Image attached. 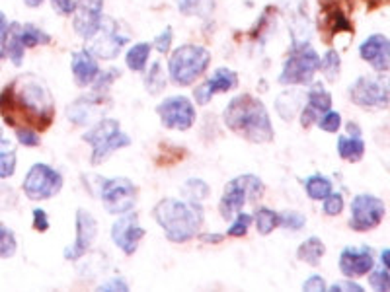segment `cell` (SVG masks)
<instances>
[{
  "label": "cell",
  "mask_w": 390,
  "mask_h": 292,
  "mask_svg": "<svg viewBox=\"0 0 390 292\" xmlns=\"http://www.w3.org/2000/svg\"><path fill=\"white\" fill-rule=\"evenodd\" d=\"M0 115L14 127L47 129L55 117V101L47 84L34 75L18 76L0 94Z\"/></svg>",
  "instance_id": "obj_1"
},
{
  "label": "cell",
  "mask_w": 390,
  "mask_h": 292,
  "mask_svg": "<svg viewBox=\"0 0 390 292\" xmlns=\"http://www.w3.org/2000/svg\"><path fill=\"white\" fill-rule=\"evenodd\" d=\"M225 125L238 137H244L246 141L256 144H265L273 141V127L270 121V113L263 106L262 100H258L250 94L237 96L222 113Z\"/></svg>",
  "instance_id": "obj_2"
},
{
  "label": "cell",
  "mask_w": 390,
  "mask_h": 292,
  "mask_svg": "<svg viewBox=\"0 0 390 292\" xmlns=\"http://www.w3.org/2000/svg\"><path fill=\"white\" fill-rule=\"evenodd\" d=\"M153 217L172 243L189 242L203 224L201 203L187 199L158 201L153 209Z\"/></svg>",
  "instance_id": "obj_3"
},
{
  "label": "cell",
  "mask_w": 390,
  "mask_h": 292,
  "mask_svg": "<svg viewBox=\"0 0 390 292\" xmlns=\"http://www.w3.org/2000/svg\"><path fill=\"white\" fill-rule=\"evenodd\" d=\"M88 189L102 201L110 215H123L133 210L137 203V187L127 177H100V175H84Z\"/></svg>",
  "instance_id": "obj_4"
},
{
  "label": "cell",
  "mask_w": 390,
  "mask_h": 292,
  "mask_svg": "<svg viewBox=\"0 0 390 292\" xmlns=\"http://www.w3.org/2000/svg\"><path fill=\"white\" fill-rule=\"evenodd\" d=\"M211 63V53L203 45H182L172 53L168 72L172 82L178 86H191L195 78L203 75Z\"/></svg>",
  "instance_id": "obj_5"
},
{
  "label": "cell",
  "mask_w": 390,
  "mask_h": 292,
  "mask_svg": "<svg viewBox=\"0 0 390 292\" xmlns=\"http://www.w3.org/2000/svg\"><path fill=\"white\" fill-rule=\"evenodd\" d=\"M82 141L92 146V166H100L113 152L131 144L129 134L121 131L115 119H100L90 131L82 134Z\"/></svg>",
  "instance_id": "obj_6"
},
{
  "label": "cell",
  "mask_w": 390,
  "mask_h": 292,
  "mask_svg": "<svg viewBox=\"0 0 390 292\" xmlns=\"http://www.w3.org/2000/svg\"><path fill=\"white\" fill-rule=\"evenodd\" d=\"M263 195V182L254 174L238 175L234 179H230L225 191H222L219 210L225 220H232L240 210L244 209V205L250 201L260 199Z\"/></svg>",
  "instance_id": "obj_7"
},
{
  "label": "cell",
  "mask_w": 390,
  "mask_h": 292,
  "mask_svg": "<svg viewBox=\"0 0 390 292\" xmlns=\"http://www.w3.org/2000/svg\"><path fill=\"white\" fill-rule=\"evenodd\" d=\"M320 57L318 53L305 43V45H293L291 55L283 65V70L279 75V82L285 86H301L308 84L314 78V72L318 70Z\"/></svg>",
  "instance_id": "obj_8"
},
{
  "label": "cell",
  "mask_w": 390,
  "mask_h": 292,
  "mask_svg": "<svg viewBox=\"0 0 390 292\" xmlns=\"http://www.w3.org/2000/svg\"><path fill=\"white\" fill-rule=\"evenodd\" d=\"M22 189L32 201L51 199L63 189V175L47 164H34L24 177Z\"/></svg>",
  "instance_id": "obj_9"
},
{
  "label": "cell",
  "mask_w": 390,
  "mask_h": 292,
  "mask_svg": "<svg viewBox=\"0 0 390 292\" xmlns=\"http://www.w3.org/2000/svg\"><path fill=\"white\" fill-rule=\"evenodd\" d=\"M349 98L363 109H386L390 101L389 82L379 76H361L349 86Z\"/></svg>",
  "instance_id": "obj_10"
},
{
  "label": "cell",
  "mask_w": 390,
  "mask_h": 292,
  "mask_svg": "<svg viewBox=\"0 0 390 292\" xmlns=\"http://www.w3.org/2000/svg\"><path fill=\"white\" fill-rule=\"evenodd\" d=\"M386 207L379 197L375 195H357L351 201V218H349V226L356 232H369L381 224L384 218Z\"/></svg>",
  "instance_id": "obj_11"
},
{
  "label": "cell",
  "mask_w": 390,
  "mask_h": 292,
  "mask_svg": "<svg viewBox=\"0 0 390 292\" xmlns=\"http://www.w3.org/2000/svg\"><path fill=\"white\" fill-rule=\"evenodd\" d=\"M156 113L161 117V123L166 129L174 131H187L195 123V108L186 96H172L158 103Z\"/></svg>",
  "instance_id": "obj_12"
},
{
  "label": "cell",
  "mask_w": 390,
  "mask_h": 292,
  "mask_svg": "<svg viewBox=\"0 0 390 292\" xmlns=\"http://www.w3.org/2000/svg\"><path fill=\"white\" fill-rule=\"evenodd\" d=\"M144 238V228L139 224L135 212H123L111 226V240L125 255H133L139 250V243Z\"/></svg>",
  "instance_id": "obj_13"
},
{
  "label": "cell",
  "mask_w": 390,
  "mask_h": 292,
  "mask_svg": "<svg viewBox=\"0 0 390 292\" xmlns=\"http://www.w3.org/2000/svg\"><path fill=\"white\" fill-rule=\"evenodd\" d=\"M90 39H92V47L88 51L102 58H115L119 51L123 49V45L127 43V37L118 34V24L110 18H102L98 32Z\"/></svg>",
  "instance_id": "obj_14"
},
{
  "label": "cell",
  "mask_w": 390,
  "mask_h": 292,
  "mask_svg": "<svg viewBox=\"0 0 390 292\" xmlns=\"http://www.w3.org/2000/svg\"><path fill=\"white\" fill-rule=\"evenodd\" d=\"M98 234V222L92 217V212H88L86 209L77 210V238L75 243H70L68 248H65L63 255L67 261H77L84 255L86 251L92 248L94 240Z\"/></svg>",
  "instance_id": "obj_15"
},
{
  "label": "cell",
  "mask_w": 390,
  "mask_h": 292,
  "mask_svg": "<svg viewBox=\"0 0 390 292\" xmlns=\"http://www.w3.org/2000/svg\"><path fill=\"white\" fill-rule=\"evenodd\" d=\"M373 267V250L369 246H348L339 253V271L348 279L367 277Z\"/></svg>",
  "instance_id": "obj_16"
},
{
  "label": "cell",
  "mask_w": 390,
  "mask_h": 292,
  "mask_svg": "<svg viewBox=\"0 0 390 292\" xmlns=\"http://www.w3.org/2000/svg\"><path fill=\"white\" fill-rule=\"evenodd\" d=\"M102 10H103V0H77L75 2V32L84 39H90L102 22Z\"/></svg>",
  "instance_id": "obj_17"
},
{
  "label": "cell",
  "mask_w": 390,
  "mask_h": 292,
  "mask_svg": "<svg viewBox=\"0 0 390 292\" xmlns=\"http://www.w3.org/2000/svg\"><path fill=\"white\" fill-rule=\"evenodd\" d=\"M238 86V75L230 68H219L215 70V75L203 82L201 86H197L194 90V98L199 106L209 103L215 94L219 92H230Z\"/></svg>",
  "instance_id": "obj_18"
},
{
  "label": "cell",
  "mask_w": 390,
  "mask_h": 292,
  "mask_svg": "<svg viewBox=\"0 0 390 292\" xmlns=\"http://www.w3.org/2000/svg\"><path fill=\"white\" fill-rule=\"evenodd\" d=\"M359 55L363 61L371 63L377 72H386L390 67V43L381 34H375L367 37L359 45Z\"/></svg>",
  "instance_id": "obj_19"
},
{
  "label": "cell",
  "mask_w": 390,
  "mask_h": 292,
  "mask_svg": "<svg viewBox=\"0 0 390 292\" xmlns=\"http://www.w3.org/2000/svg\"><path fill=\"white\" fill-rule=\"evenodd\" d=\"M103 100H106V96H100V94L96 92L86 96V98H78L75 103H70L67 108L68 119H70L75 125H88L94 117L100 113Z\"/></svg>",
  "instance_id": "obj_20"
},
{
  "label": "cell",
  "mask_w": 390,
  "mask_h": 292,
  "mask_svg": "<svg viewBox=\"0 0 390 292\" xmlns=\"http://www.w3.org/2000/svg\"><path fill=\"white\" fill-rule=\"evenodd\" d=\"M73 76H75V82L80 88L90 86L96 80V76L100 75V67H98V61L94 58V55L88 49L77 51L73 55Z\"/></svg>",
  "instance_id": "obj_21"
},
{
  "label": "cell",
  "mask_w": 390,
  "mask_h": 292,
  "mask_svg": "<svg viewBox=\"0 0 390 292\" xmlns=\"http://www.w3.org/2000/svg\"><path fill=\"white\" fill-rule=\"evenodd\" d=\"M324 253H326V246L324 242L318 238V236H310L308 240L298 246L297 250V258L306 263V265H310V267H318L320 265V261H322Z\"/></svg>",
  "instance_id": "obj_22"
},
{
  "label": "cell",
  "mask_w": 390,
  "mask_h": 292,
  "mask_svg": "<svg viewBox=\"0 0 390 292\" xmlns=\"http://www.w3.org/2000/svg\"><path fill=\"white\" fill-rule=\"evenodd\" d=\"M301 106H305V94L297 92V90H289V92H283L277 96V101H275V109L281 115V119L285 121H291L295 113H297Z\"/></svg>",
  "instance_id": "obj_23"
},
{
  "label": "cell",
  "mask_w": 390,
  "mask_h": 292,
  "mask_svg": "<svg viewBox=\"0 0 390 292\" xmlns=\"http://www.w3.org/2000/svg\"><path fill=\"white\" fill-rule=\"evenodd\" d=\"M306 109H310L313 113H316V115L320 117L322 113H326V111H330L332 108V96L330 92L324 88L322 84L316 82L313 84V88L306 92Z\"/></svg>",
  "instance_id": "obj_24"
},
{
  "label": "cell",
  "mask_w": 390,
  "mask_h": 292,
  "mask_svg": "<svg viewBox=\"0 0 390 292\" xmlns=\"http://www.w3.org/2000/svg\"><path fill=\"white\" fill-rule=\"evenodd\" d=\"M338 154L346 162L356 164L365 156V142L361 137H353V134H341L338 139Z\"/></svg>",
  "instance_id": "obj_25"
},
{
  "label": "cell",
  "mask_w": 390,
  "mask_h": 292,
  "mask_svg": "<svg viewBox=\"0 0 390 292\" xmlns=\"http://www.w3.org/2000/svg\"><path fill=\"white\" fill-rule=\"evenodd\" d=\"M14 30H16L18 39H20L22 45H24V49H27V47H35V45H39V43H42V45H47V43L51 42V37H49V35L32 24H26V25L14 24Z\"/></svg>",
  "instance_id": "obj_26"
},
{
  "label": "cell",
  "mask_w": 390,
  "mask_h": 292,
  "mask_svg": "<svg viewBox=\"0 0 390 292\" xmlns=\"http://www.w3.org/2000/svg\"><path fill=\"white\" fill-rule=\"evenodd\" d=\"M305 189L306 195L313 201H322L332 193V182L326 175L313 174L310 177H306Z\"/></svg>",
  "instance_id": "obj_27"
},
{
  "label": "cell",
  "mask_w": 390,
  "mask_h": 292,
  "mask_svg": "<svg viewBox=\"0 0 390 292\" xmlns=\"http://www.w3.org/2000/svg\"><path fill=\"white\" fill-rule=\"evenodd\" d=\"M149 55H151V45L149 43H137L127 51L125 63L133 72H143L146 63H149Z\"/></svg>",
  "instance_id": "obj_28"
},
{
  "label": "cell",
  "mask_w": 390,
  "mask_h": 292,
  "mask_svg": "<svg viewBox=\"0 0 390 292\" xmlns=\"http://www.w3.org/2000/svg\"><path fill=\"white\" fill-rule=\"evenodd\" d=\"M256 222V230L258 234H262V236H268V234H272L277 226H279V218H277V212L272 209H265V207H260V209L256 210L254 218H252Z\"/></svg>",
  "instance_id": "obj_29"
},
{
  "label": "cell",
  "mask_w": 390,
  "mask_h": 292,
  "mask_svg": "<svg viewBox=\"0 0 390 292\" xmlns=\"http://www.w3.org/2000/svg\"><path fill=\"white\" fill-rule=\"evenodd\" d=\"M4 47H6V53H8V58L12 61L14 67H20L24 63V45L20 43L16 35V30H14V24L8 25V32H6V39H4Z\"/></svg>",
  "instance_id": "obj_30"
},
{
  "label": "cell",
  "mask_w": 390,
  "mask_h": 292,
  "mask_svg": "<svg viewBox=\"0 0 390 292\" xmlns=\"http://www.w3.org/2000/svg\"><path fill=\"white\" fill-rule=\"evenodd\" d=\"M178 8L182 14L187 16L207 18L215 8L213 0H178Z\"/></svg>",
  "instance_id": "obj_31"
},
{
  "label": "cell",
  "mask_w": 390,
  "mask_h": 292,
  "mask_svg": "<svg viewBox=\"0 0 390 292\" xmlns=\"http://www.w3.org/2000/svg\"><path fill=\"white\" fill-rule=\"evenodd\" d=\"M16 172V151L8 144V141L2 142L0 148V179H8Z\"/></svg>",
  "instance_id": "obj_32"
},
{
  "label": "cell",
  "mask_w": 390,
  "mask_h": 292,
  "mask_svg": "<svg viewBox=\"0 0 390 292\" xmlns=\"http://www.w3.org/2000/svg\"><path fill=\"white\" fill-rule=\"evenodd\" d=\"M318 68L322 70L324 76H326L330 82H336L339 76V70H341V58H339L338 51H328V53L320 58Z\"/></svg>",
  "instance_id": "obj_33"
},
{
  "label": "cell",
  "mask_w": 390,
  "mask_h": 292,
  "mask_svg": "<svg viewBox=\"0 0 390 292\" xmlns=\"http://www.w3.org/2000/svg\"><path fill=\"white\" fill-rule=\"evenodd\" d=\"M144 86H146V92L151 94H158L162 88H166V78H164V72H162V67L158 61L153 63V67H151L149 75L144 78Z\"/></svg>",
  "instance_id": "obj_34"
},
{
  "label": "cell",
  "mask_w": 390,
  "mask_h": 292,
  "mask_svg": "<svg viewBox=\"0 0 390 292\" xmlns=\"http://www.w3.org/2000/svg\"><path fill=\"white\" fill-rule=\"evenodd\" d=\"M16 236L14 232L6 228L4 224H0V259H8L16 253Z\"/></svg>",
  "instance_id": "obj_35"
},
{
  "label": "cell",
  "mask_w": 390,
  "mask_h": 292,
  "mask_svg": "<svg viewBox=\"0 0 390 292\" xmlns=\"http://www.w3.org/2000/svg\"><path fill=\"white\" fill-rule=\"evenodd\" d=\"M184 195L187 201L201 203L209 195V185L201 179H187V184L184 185Z\"/></svg>",
  "instance_id": "obj_36"
},
{
  "label": "cell",
  "mask_w": 390,
  "mask_h": 292,
  "mask_svg": "<svg viewBox=\"0 0 390 292\" xmlns=\"http://www.w3.org/2000/svg\"><path fill=\"white\" fill-rule=\"evenodd\" d=\"M371 273V277H369V283H371V286H373L375 291L379 292H389L390 291V271L386 265H382L381 267H377L373 271H369Z\"/></svg>",
  "instance_id": "obj_37"
},
{
  "label": "cell",
  "mask_w": 390,
  "mask_h": 292,
  "mask_svg": "<svg viewBox=\"0 0 390 292\" xmlns=\"http://www.w3.org/2000/svg\"><path fill=\"white\" fill-rule=\"evenodd\" d=\"M277 218H279V226L293 230V232H297L306 224V217L297 212V210H285V212L277 215Z\"/></svg>",
  "instance_id": "obj_38"
},
{
  "label": "cell",
  "mask_w": 390,
  "mask_h": 292,
  "mask_svg": "<svg viewBox=\"0 0 390 292\" xmlns=\"http://www.w3.org/2000/svg\"><path fill=\"white\" fill-rule=\"evenodd\" d=\"M250 224H252V217L240 210L237 217H234V220H232V224H230L227 234H229L230 238H242V236H246Z\"/></svg>",
  "instance_id": "obj_39"
},
{
  "label": "cell",
  "mask_w": 390,
  "mask_h": 292,
  "mask_svg": "<svg viewBox=\"0 0 390 292\" xmlns=\"http://www.w3.org/2000/svg\"><path fill=\"white\" fill-rule=\"evenodd\" d=\"M316 123L326 133H338L339 127H341V115H339L338 111H326V113L318 117Z\"/></svg>",
  "instance_id": "obj_40"
},
{
  "label": "cell",
  "mask_w": 390,
  "mask_h": 292,
  "mask_svg": "<svg viewBox=\"0 0 390 292\" xmlns=\"http://www.w3.org/2000/svg\"><path fill=\"white\" fill-rule=\"evenodd\" d=\"M324 201V215H328V217H338L339 212L344 210V197H341V193H330Z\"/></svg>",
  "instance_id": "obj_41"
},
{
  "label": "cell",
  "mask_w": 390,
  "mask_h": 292,
  "mask_svg": "<svg viewBox=\"0 0 390 292\" xmlns=\"http://www.w3.org/2000/svg\"><path fill=\"white\" fill-rule=\"evenodd\" d=\"M16 139L24 146H39V142H42L39 133L30 127H16Z\"/></svg>",
  "instance_id": "obj_42"
},
{
  "label": "cell",
  "mask_w": 390,
  "mask_h": 292,
  "mask_svg": "<svg viewBox=\"0 0 390 292\" xmlns=\"http://www.w3.org/2000/svg\"><path fill=\"white\" fill-rule=\"evenodd\" d=\"M98 291L100 292H127L129 291V284L125 283V279H121V277H113L110 279L108 283H102L98 286Z\"/></svg>",
  "instance_id": "obj_43"
},
{
  "label": "cell",
  "mask_w": 390,
  "mask_h": 292,
  "mask_svg": "<svg viewBox=\"0 0 390 292\" xmlns=\"http://www.w3.org/2000/svg\"><path fill=\"white\" fill-rule=\"evenodd\" d=\"M170 45H172V27L170 25H166L164 27V32H162L156 39H154V47H156V51L158 53H162V55H166L170 51Z\"/></svg>",
  "instance_id": "obj_44"
},
{
  "label": "cell",
  "mask_w": 390,
  "mask_h": 292,
  "mask_svg": "<svg viewBox=\"0 0 390 292\" xmlns=\"http://www.w3.org/2000/svg\"><path fill=\"white\" fill-rule=\"evenodd\" d=\"M303 291L306 292H324L326 291V281L320 275H310L303 283Z\"/></svg>",
  "instance_id": "obj_45"
},
{
  "label": "cell",
  "mask_w": 390,
  "mask_h": 292,
  "mask_svg": "<svg viewBox=\"0 0 390 292\" xmlns=\"http://www.w3.org/2000/svg\"><path fill=\"white\" fill-rule=\"evenodd\" d=\"M34 228L37 232H47L49 230V218L43 209H34Z\"/></svg>",
  "instance_id": "obj_46"
},
{
  "label": "cell",
  "mask_w": 390,
  "mask_h": 292,
  "mask_svg": "<svg viewBox=\"0 0 390 292\" xmlns=\"http://www.w3.org/2000/svg\"><path fill=\"white\" fill-rule=\"evenodd\" d=\"M330 291L332 292H363V286L353 283L351 279H348V281H341V283L332 284Z\"/></svg>",
  "instance_id": "obj_47"
},
{
  "label": "cell",
  "mask_w": 390,
  "mask_h": 292,
  "mask_svg": "<svg viewBox=\"0 0 390 292\" xmlns=\"http://www.w3.org/2000/svg\"><path fill=\"white\" fill-rule=\"evenodd\" d=\"M55 12H59L61 16H70L75 12V2L73 0H51Z\"/></svg>",
  "instance_id": "obj_48"
},
{
  "label": "cell",
  "mask_w": 390,
  "mask_h": 292,
  "mask_svg": "<svg viewBox=\"0 0 390 292\" xmlns=\"http://www.w3.org/2000/svg\"><path fill=\"white\" fill-rule=\"evenodd\" d=\"M6 32H8V20L0 12V57H2V49H4V39H6Z\"/></svg>",
  "instance_id": "obj_49"
},
{
  "label": "cell",
  "mask_w": 390,
  "mask_h": 292,
  "mask_svg": "<svg viewBox=\"0 0 390 292\" xmlns=\"http://www.w3.org/2000/svg\"><path fill=\"white\" fill-rule=\"evenodd\" d=\"M199 240L203 243H221L225 240V236L222 234H201Z\"/></svg>",
  "instance_id": "obj_50"
},
{
  "label": "cell",
  "mask_w": 390,
  "mask_h": 292,
  "mask_svg": "<svg viewBox=\"0 0 390 292\" xmlns=\"http://www.w3.org/2000/svg\"><path fill=\"white\" fill-rule=\"evenodd\" d=\"M348 133L353 134V137H361V131H359V127L356 123H348Z\"/></svg>",
  "instance_id": "obj_51"
},
{
  "label": "cell",
  "mask_w": 390,
  "mask_h": 292,
  "mask_svg": "<svg viewBox=\"0 0 390 292\" xmlns=\"http://www.w3.org/2000/svg\"><path fill=\"white\" fill-rule=\"evenodd\" d=\"M24 2H26L27 6H32V8H35V6H42L45 0H24Z\"/></svg>",
  "instance_id": "obj_52"
},
{
  "label": "cell",
  "mask_w": 390,
  "mask_h": 292,
  "mask_svg": "<svg viewBox=\"0 0 390 292\" xmlns=\"http://www.w3.org/2000/svg\"><path fill=\"white\" fill-rule=\"evenodd\" d=\"M2 142H6V139H4V134H2V129H0V144H2Z\"/></svg>",
  "instance_id": "obj_53"
}]
</instances>
